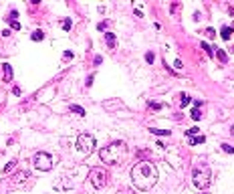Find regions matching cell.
Wrapping results in <instances>:
<instances>
[{
    "label": "cell",
    "instance_id": "6da1fadb",
    "mask_svg": "<svg viewBox=\"0 0 234 194\" xmlns=\"http://www.w3.org/2000/svg\"><path fill=\"white\" fill-rule=\"evenodd\" d=\"M129 176H131V184H133L135 188L149 190V188L155 184V180H158V168L149 160H143V162H139V164H135V166L131 168Z\"/></svg>",
    "mask_w": 234,
    "mask_h": 194
},
{
    "label": "cell",
    "instance_id": "7a4b0ae2",
    "mask_svg": "<svg viewBox=\"0 0 234 194\" xmlns=\"http://www.w3.org/2000/svg\"><path fill=\"white\" fill-rule=\"evenodd\" d=\"M101 162H105L107 166H113V164H123V160L127 158V146L125 142H113L105 146L99 152Z\"/></svg>",
    "mask_w": 234,
    "mask_h": 194
},
{
    "label": "cell",
    "instance_id": "3957f363",
    "mask_svg": "<svg viewBox=\"0 0 234 194\" xmlns=\"http://www.w3.org/2000/svg\"><path fill=\"white\" fill-rule=\"evenodd\" d=\"M192 182H194V186L200 188V190L208 188L210 184H212V174H210V168H208L206 164L196 166L194 172H192Z\"/></svg>",
    "mask_w": 234,
    "mask_h": 194
},
{
    "label": "cell",
    "instance_id": "277c9868",
    "mask_svg": "<svg viewBox=\"0 0 234 194\" xmlns=\"http://www.w3.org/2000/svg\"><path fill=\"white\" fill-rule=\"evenodd\" d=\"M33 164L40 172H48V170H53V166H55V158L51 154H47V152H36V154L33 156Z\"/></svg>",
    "mask_w": 234,
    "mask_h": 194
},
{
    "label": "cell",
    "instance_id": "5b68a950",
    "mask_svg": "<svg viewBox=\"0 0 234 194\" xmlns=\"http://www.w3.org/2000/svg\"><path fill=\"white\" fill-rule=\"evenodd\" d=\"M77 150H79L81 154L89 156L95 150V138L91 134H81L79 138H77Z\"/></svg>",
    "mask_w": 234,
    "mask_h": 194
},
{
    "label": "cell",
    "instance_id": "8992f818",
    "mask_svg": "<svg viewBox=\"0 0 234 194\" xmlns=\"http://www.w3.org/2000/svg\"><path fill=\"white\" fill-rule=\"evenodd\" d=\"M89 178H91V184H93L95 188H103L105 184H107V170H101V168H93L91 170V174H89Z\"/></svg>",
    "mask_w": 234,
    "mask_h": 194
},
{
    "label": "cell",
    "instance_id": "52a82bcc",
    "mask_svg": "<svg viewBox=\"0 0 234 194\" xmlns=\"http://www.w3.org/2000/svg\"><path fill=\"white\" fill-rule=\"evenodd\" d=\"M200 47L204 49V51H206V55H208V57H214V53H216V47H210V45H208L206 40H202V43H200Z\"/></svg>",
    "mask_w": 234,
    "mask_h": 194
},
{
    "label": "cell",
    "instance_id": "ba28073f",
    "mask_svg": "<svg viewBox=\"0 0 234 194\" xmlns=\"http://www.w3.org/2000/svg\"><path fill=\"white\" fill-rule=\"evenodd\" d=\"M2 71H4V81H12V67H10L8 63H4Z\"/></svg>",
    "mask_w": 234,
    "mask_h": 194
},
{
    "label": "cell",
    "instance_id": "9c48e42d",
    "mask_svg": "<svg viewBox=\"0 0 234 194\" xmlns=\"http://www.w3.org/2000/svg\"><path fill=\"white\" fill-rule=\"evenodd\" d=\"M220 34H222V39H224V40H230V37H232V27H224L220 30Z\"/></svg>",
    "mask_w": 234,
    "mask_h": 194
},
{
    "label": "cell",
    "instance_id": "30bf717a",
    "mask_svg": "<svg viewBox=\"0 0 234 194\" xmlns=\"http://www.w3.org/2000/svg\"><path fill=\"white\" fill-rule=\"evenodd\" d=\"M105 40H107V47L109 49L115 47V34L113 33H105Z\"/></svg>",
    "mask_w": 234,
    "mask_h": 194
},
{
    "label": "cell",
    "instance_id": "8fae6325",
    "mask_svg": "<svg viewBox=\"0 0 234 194\" xmlns=\"http://www.w3.org/2000/svg\"><path fill=\"white\" fill-rule=\"evenodd\" d=\"M14 168H16V160H12V162H8L6 166L2 168V174H10V172H12Z\"/></svg>",
    "mask_w": 234,
    "mask_h": 194
},
{
    "label": "cell",
    "instance_id": "7c38bea8",
    "mask_svg": "<svg viewBox=\"0 0 234 194\" xmlns=\"http://www.w3.org/2000/svg\"><path fill=\"white\" fill-rule=\"evenodd\" d=\"M206 138L204 135H198V138H190V146H198V144H204Z\"/></svg>",
    "mask_w": 234,
    "mask_h": 194
},
{
    "label": "cell",
    "instance_id": "4fadbf2b",
    "mask_svg": "<svg viewBox=\"0 0 234 194\" xmlns=\"http://www.w3.org/2000/svg\"><path fill=\"white\" fill-rule=\"evenodd\" d=\"M69 109L73 111V113H77V115H85V109L81 105H69Z\"/></svg>",
    "mask_w": 234,
    "mask_h": 194
},
{
    "label": "cell",
    "instance_id": "5bb4252c",
    "mask_svg": "<svg viewBox=\"0 0 234 194\" xmlns=\"http://www.w3.org/2000/svg\"><path fill=\"white\" fill-rule=\"evenodd\" d=\"M45 39V33L42 30H34L33 34H30V40H42Z\"/></svg>",
    "mask_w": 234,
    "mask_h": 194
},
{
    "label": "cell",
    "instance_id": "9a60e30c",
    "mask_svg": "<svg viewBox=\"0 0 234 194\" xmlns=\"http://www.w3.org/2000/svg\"><path fill=\"white\" fill-rule=\"evenodd\" d=\"M190 101H192V99H190V95H186V93H182V95H180V105H182V107H186Z\"/></svg>",
    "mask_w": 234,
    "mask_h": 194
},
{
    "label": "cell",
    "instance_id": "2e32d148",
    "mask_svg": "<svg viewBox=\"0 0 234 194\" xmlns=\"http://www.w3.org/2000/svg\"><path fill=\"white\" fill-rule=\"evenodd\" d=\"M216 57H218V59H220L222 63H226V61H228L226 53H224V51H222V49H216Z\"/></svg>",
    "mask_w": 234,
    "mask_h": 194
},
{
    "label": "cell",
    "instance_id": "e0dca14e",
    "mask_svg": "<svg viewBox=\"0 0 234 194\" xmlns=\"http://www.w3.org/2000/svg\"><path fill=\"white\" fill-rule=\"evenodd\" d=\"M155 135H170V129H151Z\"/></svg>",
    "mask_w": 234,
    "mask_h": 194
},
{
    "label": "cell",
    "instance_id": "ac0fdd59",
    "mask_svg": "<svg viewBox=\"0 0 234 194\" xmlns=\"http://www.w3.org/2000/svg\"><path fill=\"white\" fill-rule=\"evenodd\" d=\"M222 146V150H224V152H228V154H234V148L232 146H228V144H220Z\"/></svg>",
    "mask_w": 234,
    "mask_h": 194
},
{
    "label": "cell",
    "instance_id": "d6986e66",
    "mask_svg": "<svg viewBox=\"0 0 234 194\" xmlns=\"http://www.w3.org/2000/svg\"><path fill=\"white\" fill-rule=\"evenodd\" d=\"M145 61L149 63V65H151V63L155 61V55H154V53H145Z\"/></svg>",
    "mask_w": 234,
    "mask_h": 194
},
{
    "label": "cell",
    "instance_id": "ffe728a7",
    "mask_svg": "<svg viewBox=\"0 0 234 194\" xmlns=\"http://www.w3.org/2000/svg\"><path fill=\"white\" fill-rule=\"evenodd\" d=\"M200 117H202V113L198 111V109H194V111H192V119H194V121H200Z\"/></svg>",
    "mask_w": 234,
    "mask_h": 194
},
{
    "label": "cell",
    "instance_id": "44dd1931",
    "mask_svg": "<svg viewBox=\"0 0 234 194\" xmlns=\"http://www.w3.org/2000/svg\"><path fill=\"white\" fill-rule=\"evenodd\" d=\"M10 27H12V30H20V22L18 20H10Z\"/></svg>",
    "mask_w": 234,
    "mask_h": 194
},
{
    "label": "cell",
    "instance_id": "7402d4cb",
    "mask_svg": "<svg viewBox=\"0 0 234 194\" xmlns=\"http://www.w3.org/2000/svg\"><path fill=\"white\" fill-rule=\"evenodd\" d=\"M147 105L151 107V109H161V103H158V101H149Z\"/></svg>",
    "mask_w": 234,
    "mask_h": 194
},
{
    "label": "cell",
    "instance_id": "603a6c76",
    "mask_svg": "<svg viewBox=\"0 0 234 194\" xmlns=\"http://www.w3.org/2000/svg\"><path fill=\"white\" fill-rule=\"evenodd\" d=\"M71 27H73L71 20H63V28H65V30H71Z\"/></svg>",
    "mask_w": 234,
    "mask_h": 194
},
{
    "label": "cell",
    "instance_id": "cb8c5ba5",
    "mask_svg": "<svg viewBox=\"0 0 234 194\" xmlns=\"http://www.w3.org/2000/svg\"><path fill=\"white\" fill-rule=\"evenodd\" d=\"M186 134H188V135H190V138H194V135H196V134H198V127H190V129H188Z\"/></svg>",
    "mask_w": 234,
    "mask_h": 194
},
{
    "label": "cell",
    "instance_id": "d4e9b609",
    "mask_svg": "<svg viewBox=\"0 0 234 194\" xmlns=\"http://www.w3.org/2000/svg\"><path fill=\"white\" fill-rule=\"evenodd\" d=\"M107 20H103V22H99V24H97V28H99V30H105V28H107Z\"/></svg>",
    "mask_w": 234,
    "mask_h": 194
},
{
    "label": "cell",
    "instance_id": "484cf974",
    "mask_svg": "<svg viewBox=\"0 0 234 194\" xmlns=\"http://www.w3.org/2000/svg\"><path fill=\"white\" fill-rule=\"evenodd\" d=\"M63 59H69V61H71V59H73V53H69V51H67V53L63 55Z\"/></svg>",
    "mask_w": 234,
    "mask_h": 194
},
{
    "label": "cell",
    "instance_id": "4316f807",
    "mask_svg": "<svg viewBox=\"0 0 234 194\" xmlns=\"http://www.w3.org/2000/svg\"><path fill=\"white\" fill-rule=\"evenodd\" d=\"M230 132H232V134H234V126H232V129H230Z\"/></svg>",
    "mask_w": 234,
    "mask_h": 194
}]
</instances>
